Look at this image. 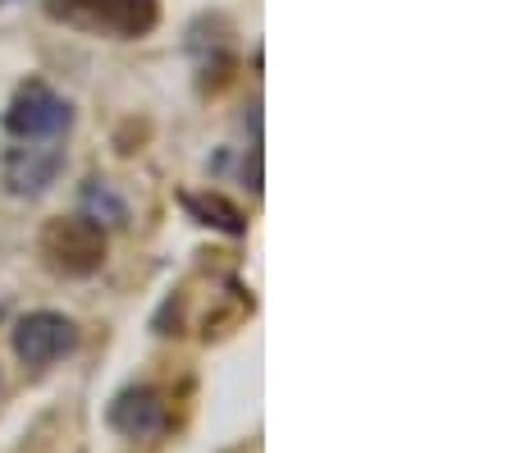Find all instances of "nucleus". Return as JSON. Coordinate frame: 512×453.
Wrapping results in <instances>:
<instances>
[{
	"mask_svg": "<svg viewBox=\"0 0 512 453\" xmlns=\"http://www.w3.org/2000/svg\"><path fill=\"white\" fill-rule=\"evenodd\" d=\"M55 19L106 37H147L160 19V0H46Z\"/></svg>",
	"mask_w": 512,
	"mask_h": 453,
	"instance_id": "f257e3e1",
	"label": "nucleus"
},
{
	"mask_svg": "<svg viewBox=\"0 0 512 453\" xmlns=\"http://www.w3.org/2000/svg\"><path fill=\"white\" fill-rule=\"evenodd\" d=\"M42 257H46V266L69 275V280H87L106 261V229L92 216L51 220L42 234Z\"/></svg>",
	"mask_w": 512,
	"mask_h": 453,
	"instance_id": "f03ea898",
	"label": "nucleus"
},
{
	"mask_svg": "<svg viewBox=\"0 0 512 453\" xmlns=\"http://www.w3.org/2000/svg\"><path fill=\"white\" fill-rule=\"evenodd\" d=\"M69 124H74V106L55 87H46L42 78L23 83L14 92L10 110H5V129L19 142H60L69 133Z\"/></svg>",
	"mask_w": 512,
	"mask_h": 453,
	"instance_id": "7ed1b4c3",
	"label": "nucleus"
},
{
	"mask_svg": "<svg viewBox=\"0 0 512 453\" xmlns=\"http://www.w3.org/2000/svg\"><path fill=\"white\" fill-rule=\"evenodd\" d=\"M78 348V325L60 312H32L14 325V353L23 367H51L64 353Z\"/></svg>",
	"mask_w": 512,
	"mask_h": 453,
	"instance_id": "20e7f679",
	"label": "nucleus"
},
{
	"mask_svg": "<svg viewBox=\"0 0 512 453\" xmlns=\"http://www.w3.org/2000/svg\"><path fill=\"white\" fill-rule=\"evenodd\" d=\"M64 170V147L55 142H19L5 151V188L19 197H37Z\"/></svg>",
	"mask_w": 512,
	"mask_h": 453,
	"instance_id": "39448f33",
	"label": "nucleus"
},
{
	"mask_svg": "<svg viewBox=\"0 0 512 453\" xmlns=\"http://www.w3.org/2000/svg\"><path fill=\"white\" fill-rule=\"evenodd\" d=\"M110 426L128 440H151L165 431V399L151 385H133L110 403Z\"/></svg>",
	"mask_w": 512,
	"mask_h": 453,
	"instance_id": "423d86ee",
	"label": "nucleus"
},
{
	"mask_svg": "<svg viewBox=\"0 0 512 453\" xmlns=\"http://www.w3.org/2000/svg\"><path fill=\"white\" fill-rule=\"evenodd\" d=\"M188 211L206 216L202 225H220V229H229V234H243V216H238L224 197H188Z\"/></svg>",
	"mask_w": 512,
	"mask_h": 453,
	"instance_id": "0eeeda50",
	"label": "nucleus"
}]
</instances>
